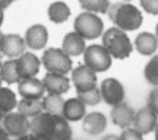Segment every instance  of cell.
Segmentation results:
<instances>
[{
	"mask_svg": "<svg viewBox=\"0 0 158 140\" xmlns=\"http://www.w3.org/2000/svg\"><path fill=\"white\" fill-rule=\"evenodd\" d=\"M82 9L88 11L106 14L110 2L108 0H78Z\"/></svg>",
	"mask_w": 158,
	"mask_h": 140,
	"instance_id": "cell-26",
	"label": "cell"
},
{
	"mask_svg": "<svg viewBox=\"0 0 158 140\" xmlns=\"http://www.w3.org/2000/svg\"><path fill=\"white\" fill-rule=\"evenodd\" d=\"M63 51L68 55L77 56L83 53L85 49L83 38L76 32L67 34L62 43Z\"/></svg>",
	"mask_w": 158,
	"mask_h": 140,
	"instance_id": "cell-19",
	"label": "cell"
},
{
	"mask_svg": "<svg viewBox=\"0 0 158 140\" xmlns=\"http://www.w3.org/2000/svg\"><path fill=\"white\" fill-rule=\"evenodd\" d=\"M40 61L33 54L27 52L16 59V68L21 80L33 77L40 71Z\"/></svg>",
	"mask_w": 158,
	"mask_h": 140,
	"instance_id": "cell-10",
	"label": "cell"
},
{
	"mask_svg": "<svg viewBox=\"0 0 158 140\" xmlns=\"http://www.w3.org/2000/svg\"><path fill=\"white\" fill-rule=\"evenodd\" d=\"M25 49V43L23 38L18 35H4L0 51L10 58L17 57Z\"/></svg>",
	"mask_w": 158,
	"mask_h": 140,
	"instance_id": "cell-15",
	"label": "cell"
},
{
	"mask_svg": "<svg viewBox=\"0 0 158 140\" xmlns=\"http://www.w3.org/2000/svg\"><path fill=\"white\" fill-rule=\"evenodd\" d=\"M70 80L62 74L50 72L43 78L44 88L49 93L60 95L65 93L70 88Z\"/></svg>",
	"mask_w": 158,
	"mask_h": 140,
	"instance_id": "cell-13",
	"label": "cell"
},
{
	"mask_svg": "<svg viewBox=\"0 0 158 140\" xmlns=\"http://www.w3.org/2000/svg\"><path fill=\"white\" fill-rule=\"evenodd\" d=\"M64 100L59 95L49 93L43 99L42 107L46 112L62 115Z\"/></svg>",
	"mask_w": 158,
	"mask_h": 140,
	"instance_id": "cell-22",
	"label": "cell"
},
{
	"mask_svg": "<svg viewBox=\"0 0 158 140\" xmlns=\"http://www.w3.org/2000/svg\"><path fill=\"white\" fill-rule=\"evenodd\" d=\"M113 123L121 128L129 127L134 121V110L125 103L114 105L110 112Z\"/></svg>",
	"mask_w": 158,
	"mask_h": 140,
	"instance_id": "cell-16",
	"label": "cell"
},
{
	"mask_svg": "<svg viewBox=\"0 0 158 140\" xmlns=\"http://www.w3.org/2000/svg\"><path fill=\"white\" fill-rule=\"evenodd\" d=\"M2 123L9 135L22 137L30 129V122L27 117L20 113H8L5 115Z\"/></svg>",
	"mask_w": 158,
	"mask_h": 140,
	"instance_id": "cell-8",
	"label": "cell"
},
{
	"mask_svg": "<svg viewBox=\"0 0 158 140\" xmlns=\"http://www.w3.org/2000/svg\"><path fill=\"white\" fill-rule=\"evenodd\" d=\"M4 116H5V115H4V114L0 111V126H1V122H2V120H3V118H4Z\"/></svg>",
	"mask_w": 158,
	"mask_h": 140,
	"instance_id": "cell-36",
	"label": "cell"
},
{
	"mask_svg": "<svg viewBox=\"0 0 158 140\" xmlns=\"http://www.w3.org/2000/svg\"><path fill=\"white\" fill-rule=\"evenodd\" d=\"M0 76L9 84L19 83L21 78L16 68V59L6 61L0 66Z\"/></svg>",
	"mask_w": 158,
	"mask_h": 140,
	"instance_id": "cell-24",
	"label": "cell"
},
{
	"mask_svg": "<svg viewBox=\"0 0 158 140\" xmlns=\"http://www.w3.org/2000/svg\"><path fill=\"white\" fill-rule=\"evenodd\" d=\"M84 61L87 67L96 72L106 71L112 64L109 51L104 46L99 44H93L86 49Z\"/></svg>",
	"mask_w": 158,
	"mask_h": 140,
	"instance_id": "cell-6",
	"label": "cell"
},
{
	"mask_svg": "<svg viewBox=\"0 0 158 140\" xmlns=\"http://www.w3.org/2000/svg\"><path fill=\"white\" fill-rule=\"evenodd\" d=\"M140 4L146 12L152 15L158 14V0H140Z\"/></svg>",
	"mask_w": 158,
	"mask_h": 140,
	"instance_id": "cell-29",
	"label": "cell"
},
{
	"mask_svg": "<svg viewBox=\"0 0 158 140\" xmlns=\"http://www.w3.org/2000/svg\"><path fill=\"white\" fill-rule=\"evenodd\" d=\"M157 89L151 91L148 98V107L157 114Z\"/></svg>",
	"mask_w": 158,
	"mask_h": 140,
	"instance_id": "cell-31",
	"label": "cell"
},
{
	"mask_svg": "<svg viewBox=\"0 0 158 140\" xmlns=\"http://www.w3.org/2000/svg\"><path fill=\"white\" fill-rule=\"evenodd\" d=\"M1 81H2V78H1V77L0 76V87H1Z\"/></svg>",
	"mask_w": 158,
	"mask_h": 140,
	"instance_id": "cell-38",
	"label": "cell"
},
{
	"mask_svg": "<svg viewBox=\"0 0 158 140\" xmlns=\"http://www.w3.org/2000/svg\"><path fill=\"white\" fill-rule=\"evenodd\" d=\"M128 1H130V0H128Z\"/></svg>",
	"mask_w": 158,
	"mask_h": 140,
	"instance_id": "cell-39",
	"label": "cell"
},
{
	"mask_svg": "<svg viewBox=\"0 0 158 140\" xmlns=\"http://www.w3.org/2000/svg\"><path fill=\"white\" fill-rule=\"evenodd\" d=\"M74 28L76 33L83 38L93 39L101 35L104 24L102 20L96 15L83 12L75 19Z\"/></svg>",
	"mask_w": 158,
	"mask_h": 140,
	"instance_id": "cell-4",
	"label": "cell"
},
{
	"mask_svg": "<svg viewBox=\"0 0 158 140\" xmlns=\"http://www.w3.org/2000/svg\"><path fill=\"white\" fill-rule=\"evenodd\" d=\"M41 60L49 72L67 74L72 68V61L69 55L59 48L51 47L45 51Z\"/></svg>",
	"mask_w": 158,
	"mask_h": 140,
	"instance_id": "cell-5",
	"label": "cell"
},
{
	"mask_svg": "<svg viewBox=\"0 0 158 140\" xmlns=\"http://www.w3.org/2000/svg\"><path fill=\"white\" fill-rule=\"evenodd\" d=\"M70 15V11L65 3L61 1L55 2L50 5L48 8V15L50 20L59 23L67 20Z\"/></svg>",
	"mask_w": 158,
	"mask_h": 140,
	"instance_id": "cell-21",
	"label": "cell"
},
{
	"mask_svg": "<svg viewBox=\"0 0 158 140\" xmlns=\"http://www.w3.org/2000/svg\"><path fill=\"white\" fill-rule=\"evenodd\" d=\"M14 0H0V10L7 8Z\"/></svg>",
	"mask_w": 158,
	"mask_h": 140,
	"instance_id": "cell-32",
	"label": "cell"
},
{
	"mask_svg": "<svg viewBox=\"0 0 158 140\" xmlns=\"http://www.w3.org/2000/svg\"><path fill=\"white\" fill-rule=\"evenodd\" d=\"M104 47L115 59L128 57L133 51L132 44L126 33L115 27L108 29L102 38Z\"/></svg>",
	"mask_w": 158,
	"mask_h": 140,
	"instance_id": "cell-3",
	"label": "cell"
},
{
	"mask_svg": "<svg viewBox=\"0 0 158 140\" xmlns=\"http://www.w3.org/2000/svg\"><path fill=\"white\" fill-rule=\"evenodd\" d=\"M1 63H2V56L0 54V66L1 65Z\"/></svg>",
	"mask_w": 158,
	"mask_h": 140,
	"instance_id": "cell-37",
	"label": "cell"
},
{
	"mask_svg": "<svg viewBox=\"0 0 158 140\" xmlns=\"http://www.w3.org/2000/svg\"><path fill=\"white\" fill-rule=\"evenodd\" d=\"M42 104L38 100L22 99L18 105V111L26 117H35L42 112Z\"/></svg>",
	"mask_w": 158,
	"mask_h": 140,
	"instance_id": "cell-23",
	"label": "cell"
},
{
	"mask_svg": "<svg viewBox=\"0 0 158 140\" xmlns=\"http://www.w3.org/2000/svg\"><path fill=\"white\" fill-rule=\"evenodd\" d=\"M78 99L84 104L89 105H95L101 101L100 91L97 87L84 92H77Z\"/></svg>",
	"mask_w": 158,
	"mask_h": 140,
	"instance_id": "cell-27",
	"label": "cell"
},
{
	"mask_svg": "<svg viewBox=\"0 0 158 140\" xmlns=\"http://www.w3.org/2000/svg\"><path fill=\"white\" fill-rule=\"evenodd\" d=\"M142 134L136 129H127L122 132L120 139H143Z\"/></svg>",
	"mask_w": 158,
	"mask_h": 140,
	"instance_id": "cell-30",
	"label": "cell"
},
{
	"mask_svg": "<svg viewBox=\"0 0 158 140\" xmlns=\"http://www.w3.org/2000/svg\"><path fill=\"white\" fill-rule=\"evenodd\" d=\"M17 105L15 93L7 88L0 87V111L6 115Z\"/></svg>",
	"mask_w": 158,
	"mask_h": 140,
	"instance_id": "cell-25",
	"label": "cell"
},
{
	"mask_svg": "<svg viewBox=\"0 0 158 140\" xmlns=\"http://www.w3.org/2000/svg\"><path fill=\"white\" fill-rule=\"evenodd\" d=\"M9 134L5 129L2 128L0 126V139H7L9 138Z\"/></svg>",
	"mask_w": 158,
	"mask_h": 140,
	"instance_id": "cell-33",
	"label": "cell"
},
{
	"mask_svg": "<svg viewBox=\"0 0 158 140\" xmlns=\"http://www.w3.org/2000/svg\"><path fill=\"white\" fill-rule=\"evenodd\" d=\"M3 17H4V15H3V12L1 10H0V26L1 25L2 23V21H3Z\"/></svg>",
	"mask_w": 158,
	"mask_h": 140,
	"instance_id": "cell-34",
	"label": "cell"
},
{
	"mask_svg": "<svg viewBox=\"0 0 158 140\" xmlns=\"http://www.w3.org/2000/svg\"><path fill=\"white\" fill-rule=\"evenodd\" d=\"M157 114L149 107L140 109L134 118V127L142 134H147L154 130L157 125Z\"/></svg>",
	"mask_w": 158,
	"mask_h": 140,
	"instance_id": "cell-12",
	"label": "cell"
},
{
	"mask_svg": "<svg viewBox=\"0 0 158 140\" xmlns=\"http://www.w3.org/2000/svg\"><path fill=\"white\" fill-rule=\"evenodd\" d=\"M18 91L20 95L25 99L38 100L43 97L45 88L40 80L30 77L23 78L19 82Z\"/></svg>",
	"mask_w": 158,
	"mask_h": 140,
	"instance_id": "cell-11",
	"label": "cell"
},
{
	"mask_svg": "<svg viewBox=\"0 0 158 140\" xmlns=\"http://www.w3.org/2000/svg\"><path fill=\"white\" fill-rule=\"evenodd\" d=\"M30 128L36 139L68 140L72 130L62 115L41 113L30 123Z\"/></svg>",
	"mask_w": 158,
	"mask_h": 140,
	"instance_id": "cell-1",
	"label": "cell"
},
{
	"mask_svg": "<svg viewBox=\"0 0 158 140\" xmlns=\"http://www.w3.org/2000/svg\"><path fill=\"white\" fill-rule=\"evenodd\" d=\"M107 126V119L101 112H91L86 115L83 122L84 131L91 135H97L104 131Z\"/></svg>",
	"mask_w": 158,
	"mask_h": 140,
	"instance_id": "cell-17",
	"label": "cell"
},
{
	"mask_svg": "<svg viewBox=\"0 0 158 140\" xmlns=\"http://www.w3.org/2000/svg\"><path fill=\"white\" fill-rule=\"evenodd\" d=\"M3 38H4V35H3V34L1 33V31H0V49H1V45H2Z\"/></svg>",
	"mask_w": 158,
	"mask_h": 140,
	"instance_id": "cell-35",
	"label": "cell"
},
{
	"mask_svg": "<svg viewBox=\"0 0 158 140\" xmlns=\"http://www.w3.org/2000/svg\"><path fill=\"white\" fill-rule=\"evenodd\" d=\"M101 92L105 102L114 106L121 103L125 96L123 87L114 78H109L102 81Z\"/></svg>",
	"mask_w": 158,
	"mask_h": 140,
	"instance_id": "cell-9",
	"label": "cell"
},
{
	"mask_svg": "<svg viewBox=\"0 0 158 140\" xmlns=\"http://www.w3.org/2000/svg\"><path fill=\"white\" fill-rule=\"evenodd\" d=\"M137 51L144 56H149L156 52L157 47V40L154 35L143 32L138 35L135 39Z\"/></svg>",
	"mask_w": 158,
	"mask_h": 140,
	"instance_id": "cell-20",
	"label": "cell"
},
{
	"mask_svg": "<svg viewBox=\"0 0 158 140\" xmlns=\"http://www.w3.org/2000/svg\"><path fill=\"white\" fill-rule=\"evenodd\" d=\"M157 56H155L146 65L144 69V76L151 84L157 86Z\"/></svg>",
	"mask_w": 158,
	"mask_h": 140,
	"instance_id": "cell-28",
	"label": "cell"
},
{
	"mask_svg": "<svg viewBox=\"0 0 158 140\" xmlns=\"http://www.w3.org/2000/svg\"><path fill=\"white\" fill-rule=\"evenodd\" d=\"M48 31L41 25H35L29 28L25 33V41L28 46L34 50L43 48L48 41Z\"/></svg>",
	"mask_w": 158,
	"mask_h": 140,
	"instance_id": "cell-14",
	"label": "cell"
},
{
	"mask_svg": "<svg viewBox=\"0 0 158 140\" xmlns=\"http://www.w3.org/2000/svg\"><path fill=\"white\" fill-rule=\"evenodd\" d=\"M85 114V104L79 99L70 98L64 102L62 115L70 121H78Z\"/></svg>",
	"mask_w": 158,
	"mask_h": 140,
	"instance_id": "cell-18",
	"label": "cell"
},
{
	"mask_svg": "<svg viewBox=\"0 0 158 140\" xmlns=\"http://www.w3.org/2000/svg\"><path fill=\"white\" fill-rule=\"evenodd\" d=\"M72 81L77 92H84L96 87L97 76L95 72L86 65H80L72 72Z\"/></svg>",
	"mask_w": 158,
	"mask_h": 140,
	"instance_id": "cell-7",
	"label": "cell"
},
{
	"mask_svg": "<svg viewBox=\"0 0 158 140\" xmlns=\"http://www.w3.org/2000/svg\"><path fill=\"white\" fill-rule=\"evenodd\" d=\"M108 9V15L110 20L123 30H136L143 22L141 12L132 4L117 2Z\"/></svg>",
	"mask_w": 158,
	"mask_h": 140,
	"instance_id": "cell-2",
	"label": "cell"
}]
</instances>
